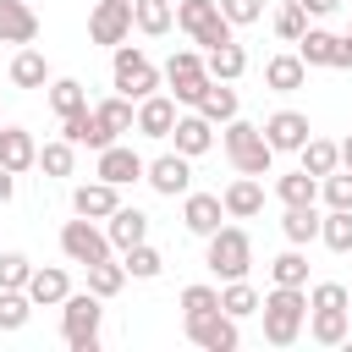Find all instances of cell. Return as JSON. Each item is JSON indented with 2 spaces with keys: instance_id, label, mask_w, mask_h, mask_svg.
Instances as JSON below:
<instances>
[{
  "instance_id": "cell-29",
  "label": "cell",
  "mask_w": 352,
  "mask_h": 352,
  "mask_svg": "<svg viewBox=\"0 0 352 352\" xmlns=\"http://www.w3.org/2000/svg\"><path fill=\"white\" fill-rule=\"evenodd\" d=\"M11 82H16V88H50L55 77H50V60H44L38 50H28V44H22V50H16V60H11Z\"/></svg>"
},
{
  "instance_id": "cell-44",
  "label": "cell",
  "mask_w": 352,
  "mask_h": 352,
  "mask_svg": "<svg viewBox=\"0 0 352 352\" xmlns=\"http://www.w3.org/2000/svg\"><path fill=\"white\" fill-rule=\"evenodd\" d=\"M319 192H324V209H352V170H330Z\"/></svg>"
},
{
  "instance_id": "cell-1",
  "label": "cell",
  "mask_w": 352,
  "mask_h": 352,
  "mask_svg": "<svg viewBox=\"0 0 352 352\" xmlns=\"http://www.w3.org/2000/svg\"><path fill=\"white\" fill-rule=\"evenodd\" d=\"M258 314H264V341L270 346H292L302 336V324H308V292L302 286H275L258 302Z\"/></svg>"
},
{
  "instance_id": "cell-20",
  "label": "cell",
  "mask_w": 352,
  "mask_h": 352,
  "mask_svg": "<svg viewBox=\"0 0 352 352\" xmlns=\"http://www.w3.org/2000/svg\"><path fill=\"white\" fill-rule=\"evenodd\" d=\"M220 204H226L231 220H253V214L264 209V187H258V176H236V182L220 192Z\"/></svg>"
},
{
  "instance_id": "cell-54",
  "label": "cell",
  "mask_w": 352,
  "mask_h": 352,
  "mask_svg": "<svg viewBox=\"0 0 352 352\" xmlns=\"http://www.w3.org/2000/svg\"><path fill=\"white\" fill-rule=\"evenodd\" d=\"M346 292H352V286H346Z\"/></svg>"
},
{
  "instance_id": "cell-16",
  "label": "cell",
  "mask_w": 352,
  "mask_h": 352,
  "mask_svg": "<svg viewBox=\"0 0 352 352\" xmlns=\"http://www.w3.org/2000/svg\"><path fill=\"white\" fill-rule=\"evenodd\" d=\"M220 220H226L220 192H187V198H182V226H187L192 236H214Z\"/></svg>"
},
{
  "instance_id": "cell-50",
  "label": "cell",
  "mask_w": 352,
  "mask_h": 352,
  "mask_svg": "<svg viewBox=\"0 0 352 352\" xmlns=\"http://www.w3.org/2000/svg\"><path fill=\"white\" fill-rule=\"evenodd\" d=\"M11 198H16V170L0 165V204H11Z\"/></svg>"
},
{
  "instance_id": "cell-51",
  "label": "cell",
  "mask_w": 352,
  "mask_h": 352,
  "mask_svg": "<svg viewBox=\"0 0 352 352\" xmlns=\"http://www.w3.org/2000/svg\"><path fill=\"white\" fill-rule=\"evenodd\" d=\"M341 165H346V170H352V132H346V138H341Z\"/></svg>"
},
{
  "instance_id": "cell-14",
  "label": "cell",
  "mask_w": 352,
  "mask_h": 352,
  "mask_svg": "<svg viewBox=\"0 0 352 352\" xmlns=\"http://www.w3.org/2000/svg\"><path fill=\"white\" fill-rule=\"evenodd\" d=\"M94 176L126 187V182H143V176H148V160H143L138 148H126V143H110V148H99V170H94Z\"/></svg>"
},
{
  "instance_id": "cell-26",
  "label": "cell",
  "mask_w": 352,
  "mask_h": 352,
  "mask_svg": "<svg viewBox=\"0 0 352 352\" xmlns=\"http://www.w3.org/2000/svg\"><path fill=\"white\" fill-rule=\"evenodd\" d=\"M198 116H209L214 126H226V121H236V88L231 82H220V77H209V88H204V99L192 104Z\"/></svg>"
},
{
  "instance_id": "cell-10",
  "label": "cell",
  "mask_w": 352,
  "mask_h": 352,
  "mask_svg": "<svg viewBox=\"0 0 352 352\" xmlns=\"http://www.w3.org/2000/svg\"><path fill=\"white\" fill-rule=\"evenodd\" d=\"M138 22H132V0H99L94 11H88V38L94 44H126V33H132Z\"/></svg>"
},
{
  "instance_id": "cell-22",
  "label": "cell",
  "mask_w": 352,
  "mask_h": 352,
  "mask_svg": "<svg viewBox=\"0 0 352 352\" xmlns=\"http://www.w3.org/2000/svg\"><path fill=\"white\" fill-rule=\"evenodd\" d=\"M297 55H302V66H336V60H341V33L308 28V33L297 38Z\"/></svg>"
},
{
  "instance_id": "cell-41",
  "label": "cell",
  "mask_w": 352,
  "mask_h": 352,
  "mask_svg": "<svg viewBox=\"0 0 352 352\" xmlns=\"http://www.w3.org/2000/svg\"><path fill=\"white\" fill-rule=\"evenodd\" d=\"M38 165H44V176H72V165H77V143H66V138L44 143V148H38Z\"/></svg>"
},
{
  "instance_id": "cell-42",
  "label": "cell",
  "mask_w": 352,
  "mask_h": 352,
  "mask_svg": "<svg viewBox=\"0 0 352 352\" xmlns=\"http://www.w3.org/2000/svg\"><path fill=\"white\" fill-rule=\"evenodd\" d=\"M121 264H126V275H132V280H154V275L165 270V258H160V248H148V242H138V248H126V258H121Z\"/></svg>"
},
{
  "instance_id": "cell-43",
  "label": "cell",
  "mask_w": 352,
  "mask_h": 352,
  "mask_svg": "<svg viewBox=\"0 0 352 352\" xmlns=\"http://www.w3.org/2000/svg\"><path fill=\"white\" fill-rule=\"evenodd\" d=\"M270 280H275V286H308V258H302L297 248H286V253L270 264Z\"/></svg>"
},
{
  "instance_id": "cell-33",
  "label": "cell",
  "mask_w": 352,
  "mask_h": 352,
  "mask_svg": "<svg viewBox=\"0 0 352 352\" xmlns=\"http://www.w3.org/2000/svg\"><path fill=\"white\" fill-rule=\"evenodd\" d=\"M204 60H209V77H220V82H236V77L248 72V50H242L236 38H231V44H220V50H209Z\"/></svg>"
},
{
  "instance_id": "cell-5",
  "label": "cell",
  "mask_w": 352,
  "mask_h": 352,
  "mask_svg": "<svg viewBox=\"0 0 352 352\" xmlns=\"http://www.w3.org/2000/svg\"><path fill=\"white\" fill-rule=\"evenodd\" d=\"M176 22H182L187 38L204 44V50H220V44L236 38V33H231V16L220 11V0H182V6H176Z\"/></svg>"
},
{
  "instance_id": "cell-7",
  "label": "cell",
  "mask_w": 352,
  "mask_h": 352,
  "mask_svg": "<svg viewBox=\"0 0 352 352\" xmlns=\"http://www.w3.org/2000/svg\"><path fill=\"white\" fill-rule=\"evenodd\" d=\"M165 82H170V99H176V104H198L204 88H209V60H204L198 50H176V55L165 60Z\"/></svg>"
},
{
  "instance_id": "cell-30",
  "label": "cell",
  "mask_w": 352,
  "mask_h": 352,
  "mask_svg": "<svg viewBox=\"0 0 352 352\" xmlns=\"http://www.w3.org/2000/svg\"><path fill=\"white\" fill-rule=\"evenodd\" d=\"M297 154H302V170L319 176V182H324L330 170H341V143H330V138H308Z\"/></svg>"
},
{
  "instance_id": "cell-24",
  "label": "cell",
  "mask_w": 352,
  "mask_h": 352,
  "mask_svg": "<svg viewBox=\"0 0 352 352\" xmlns=\"http://www.w3.org/2000/svg\"><path fill=\"white\" fill-rule=\"evenodd\" d=\"M104 231H110V248H121V253H126V248L148 242V214H143V209H126V204H121V209L110 214V226H104Z\"/></svg>"
},
{
  "instance_id": "cell-32",
  "label": "cell",
  "mask_w": 352,
  "mask_h": 352,
  "mask_svg": "<svg viewBox=\"0 0 352 352\" xmlns=\"http://www.w3.org/2000/svg\"><path fill=\"white\" fill-rule=\"evenodd\" d=\"M132 22H138V33L160 38V33H170L176 11H170V0H132Z\"/></svg>"
},
{
  "instance_id": "cell-37",
  "label": "cell",
  "mask_w": 352,
  "mask_h": 352,
  "mask_svg": "<svg viewBox=\"0 0 352 352\" xmlns=\"http://www.w3.org/2000/svg\"><path fill=\"white\" fill-rule=\"evenodd\" d=\"M258 302H264V297H258L248 280H226V286H220V308H226L231 319H248V314H258Z\"/></svg>"
},
{
  "instance_id": "cell-27",
  "label": "cell",
  "mask_w": 352,
  "mask_h": 352,
  "mask_svg": "<svg viewBox=\"0 0 352 352\" xmlns=\"http://www.w3.org/2000/svg\"><path fill=\"white\" fill-rule=\"evenodd\" d=\"M275 198H280L286 209H302V204H314V198H319V176H308V170L297 165V170L275 176Z\"/></svg>"
},
{
  "instance_id": "cell-12",
  "label": "cell",
  "mask_w": 352,
  "mask_h": 352,
  "mask_svg": "<svg viewBox=\"0 0 352 352\" xmlns=\"http://www.w3.org/2000/svg\"><path fill=\"white\" fill-rule=\"evenodd\" d=\"M60 138H66V143H77V148H94V154L116 143V132L104 126V116H99V110H88V104H82V110H72V116L60 121Z\"/></svg>"
},
{
  "instance_id": "cell-48",
  "label": "cell",
  "mask_w": 352,
  "mask_h": 352,
  "mask_svg": "<svg viewBox=\"0 0 352 352\" xmlns=\"http://www.w3.org/2000/svg\"><path fill=\"white\" fill-rule=\"evenodd\" d=\"M220 11L231 16V28H248V22L264 16V0H220Z\"/></svg>"
},
{
  "instance_id": "cell-15",
  "label": "cell",
  "mask_w": 352,
  "mask_h": 352,
  "mask_svg": "<svg viewBox=\"0 0 352 352\" xmlns=\"http://www.w3.org/2000/svg\"><path fill=\"white\" fill-rule=\"evenodd\" d=\"M72 209L88 214V220H110V214L121 209V187L104 182V176H94V182H82V187H72Z\"/></svg>"
},
{
  "instance_id": "cell-45",
  "label": "cell",
  "mask_w": 352,
  "mask_h": 352,
  "mask_svg": "<svg viewBox=\"0 0 352 352\" xmlns=\"http://www.w3.org/2000/svg\"><path fill=\"white\" fill-rule=\"evenodd\" d=\"M28 275H33V258L28 253H16V248L0 253V286H22L28 292Z\"/></svg>"
},
{
  "instance_id": "cell-49",
  "label": "cell",
  "mask_w": 352,
  "mask_h": 352,
  "mask_svg": "<svg viewBox=\"0 0 352 352\" xmlns=\"http://www.w3.org/2000/svg\"><path fill=\"white\" fill-rule=\"evenodd\" d=\"M297 6H302L308 16H330V11H341L346 0H297Z\"/></svg>"
},
{
  "instance_id": "cell-36",
  "label": "cell",
  "mask_w": 352,
  "mask_h": 352,
  "mask_svg": "<svg viewBox=\"0 0 352 352\" xmlns=\"http://www.w3.org/2000/svg\"><path fill=\"white\" fill-rule=\"evenodd\" d=\"M82 104H88V88H82L77 77H55V82H50V110H55L60 121H66L72 110H82Z\"/></svg>"
},
{
  "instance_id": "cell-46",
  "label": "cell",
  "mask_w": 352,
  "mask_h": 352,
  "mask_svg": "<svg viewBox=\"0 0 352 352\" xmlns=\"http://www.w3.org/2000/svg\"><path fill=\"white\" fill-rule=\"evenodd\" d=\"M308 308H352V292H346L341 280H319V286L308 292Z\"/></svg>"
},
{
  "instance_id": "cell-19",
  "label": "cell",
  "mask_w": 352,
  "mask_h": 352,
  "mask_svg": "<svg viewBox=\"0 0 352 352\" xmlns=\"http://www.w3.org/2000/svg\"><path fill=\"white\" fill-rule=\"evenodd\" d=\"M170 138H176V154L198 160V154H209V148H214V121H209V116H198V110H192V116H176V132H170Z\"/></svg>"
},
{
  "instance_id": "cell-25",
  "label": "cell",
  "mask_w": 352,
  "mask_h": 352,
  "mask_svg": "<svg viewBox=\"0 0 352 352\" xmlns=\"http://www.w3.org/2000/svg\"><path fill=\"white\" fill-rule=\"evenodd\" d=\"M264 82H270L275 94H297V88L308 82L302 55H270V60H264Z\"/></svg>"
},
{
  "instance_id": "cell-28",
  "label": "cell",
  "mask_w": 352,
  "mask_h": 352,
  "mask_svg": "<svg viewBox=\"0 0 352 352\" xmlns=\"http://www.w3.org/2000/svg\"><path fill=\"white\" fill-rule=\"evenodd\" d=\"M308 336L319 346H346V308H308Z\"/></svg>"
},
{
  "instance_id": "cell-52",
  "label": "cell",
  "mask_w": 352,
  "mask_h": 352,
  "mask_svg": "<svg viewBox=\"0 0 352 352\" xmlns=\"http://www.w3.org/2000/svg\"><path fill=\"white\" fill-rule=\"evenodd\" d=\"M0 143H6V126H0Z\"/></svg>"
},
{
  "instance_id": "cell-21",
  "label": "cell",
  "mask_w": 352,
  "mask_h": 352,
  "mask_svg": "<svg viewBox=\"0 0 352 352\" xmlns=\"http://www.w3.org/2000/svg\"><path fill=\"white\" fill-rule=\"evenodd\" d=\"M28 297H33V308H60L66 297H72V280H66V270H33L28 275Z\"/></svg>"
},
{
  "instance_id": "cell-3",
  "label": "cell",
  "mask_w": 352,
  "mask_h": 352,
  "mask_svg": "<svg viewBox=\"0 0 352 352\" xmlns=\"http://www.w3.org/2000/svg\"><path fill=\"white\" fill-rule=\"evenodd\" d=\"M99 302H104V297H94V292H72V297L60 302V341H66L72 352H94V346H99V319H104Z\"/></svg>"
},
{
  "instance_id": "cell-8",
  "label": "cell",
  "mask_w": 352,
  "mask_h": 352,
  "mask_svg": "<svg viewBox=\"0 0 352 352\" xmlns=\"http://www.w3.org/2000/svg\"><path fill=\"white\" fill-rule=\"evenodd\" d=\"M60 253L72 258V264H104L110 258V231H99L88 214H77V220H66L60 226Z\"/></svg>"
},
{
  "instance_id": "cell-39",
  "label": "cell",
  "mask_w": 352,
  "mask_h": 352,
  "mask_svg": "<svg viewBox=\"0 0 352 352\" xmlns=\"http://www.w3.org/2000/svg\"><path fill=\"white\" fill-rule=\"evenodd\" d=\"M121 286H126V264H116V258L88 264V292H94V297H116Z\"/></svg>"
},
{
  "instance_id": "cell-13",
  "label": "cell",
  "mask_w": 352,
  "mask_h": 352,
  "mask_svg": "<svg viewBox=\"0 0 352 352\" xmlns=\"http://www.w3.org/2000/svg\"><path fill=\"white\" fill-rule=\"evenodd\" d=\"M264 138H270V148H275V154H297V148L314 138V126H308V116H302V110H275V116L264 121Z\"/></svg>"
},
{
  "instance_id": "cell-4",
  "label": "cell",
  "mask_w": 352,
  "mask_h": 352,
  "mask_svg": "<svg viewBox=\"0 0 352 352\" xmlns=\"http://www.w3.org/2000/svg\"><path fill=\"white\" fill-rule=\"evenodd\" d=\"M204 264H209L220 280H248V270H253V242H248V231H242V226H220V231L209 236Z\"/></svg>"
},
{
  "instance_id": "cell-40",
  "label": "cell",
  "mask_w": 352,
  "mask_h": 352,
  "mask_svg": "<svg viewBox=\"0 0 352 352\" xmlns=\"http://www.w3.org/2000/svg\"><path fill=\"white\" fill-rule=\"evenodd\" d=\"M270 22H275V38H286V44H297V38L308 33V11H302L297 0L275 6V16H270Z\"/></svg>"
},
{
  "instance_id": "cell-34",
  "label": "cell",
  "mask_w": 352,
  "mask_h": 352,
  "mask_svg": "<svg viewBox=\"0 0 352 352\" xmlns=\"http://www.w3.org/2000/svg\"><path fill=\"white\" fill-rule=\"evenodd\" d=\"M319 242H324L330 253H352V209H330V214L319 220Z\"/></svg>"
},
{
  "instance_id": "cell-11",
  "label": "cell",
  "mask_w": 352,
  "mask_h": 352,
  "mask_svg": "<svg viewBox=\"0 0 352 352\" xmlns=\"http://www.w3.org/2000/svg\"><path fill=\"white\" fill-rule=\"evenodd\" d=\"M154 192H165V198H187L192 192V160L187 154H160V160H148V176H143Z\"/></svg>"
},
{
  "instance_id": "cell-35",
  "label": "cell",
  "mask_w": 352,
  "mask_h": 352,
  "mask_svg": "<svg viewBox=\"0 0 352 352\" xmlns=\"http://www.w3.org/2000/svg\"><path fill=\"white\" fill-rule=\"evenodd\" d=\"M33 319V297L22 286H0V330H22Z\"/></svg>"
},
{
  "instance_id": "cell-2",
  "label": "cell",
  "mask_w": 352,
  "mask_h": 352,
  "mask_svg": "<svg viewBox=\"0 0 352 352\" xmlns=\"http://www.w3.org/2000/svg\"><path fill=\"white\" fill-rule=\"evenodd\" d=\"M220 143H226V160H231V170H236V176H270L275 148H270L264 126H253V121H242V116H236V121H226Z\"/></svg>"
},
{
  "instance_id": "cell-47",
  "label": "cell",
  "mask_w": 352,
  "mask_h": 352,
  "mask_svg": "<svg viewBox=\"0 0 352 352\" xmlns=\"http://www.w3.org/2000/svg\"><path fill=\"white\" fill-rule=\"evenodd\" d=\"M209 308H220V292L214 286H182V319L187 314H209Z\"/></svg>"
},
{
  "instance_id": "cell-38",
  "label": "cell",
  "mask_w": 352,
  "mask_h": 352,
  "mask_svg": "<svg viewBox=\"0 0 352 352\" xmlns=\"http://www.w3.org/2000/svg\"><path fill=\"white\" fill-rule=\"evenodd\" d=\"M99 116H104V126L121 138V132H132V126H138V99H126V94H110V99L99 104Z\"/></svg>"
},
{
  "instance_id": "cell-31",
  "label": "cell",
  "mask_w": 352,
  "mask_h": 352,
  "mask_svg": "<svg viewBox=\"0 0 352 352\" xmlns=\"http://www.w3.org/2000/svg\"><path fill=\"white\" fill-rule=\"evenodd\" d=\"M319 220L324 214H314V204H302V209H286L280 214V231H286L292 248H308V242H319Z\"/></svg>"
},
{
  "instance_id": "cell-6",
  "label": "cell",
  "mask_w": 352,
  "mask_h": 352,
  "mask_svg": "<svg viewBox=\"0 0 352 352\" xmlns=\"http://www.w3.org/2000/svg\"><path fill=\"white\" fill-rule=\"evenodd\" d=\"M110 77H116V94H126V99H148V94H160V66H154L138 44H116Z\"/></svg>"
},
{
  "instance_id": "cell-9",
  "label": "cell",
  "mask_w": 352,
  "mask_h": 352,
  "mask_svg": "<svg viewBox=\"0 0 352 352\" xmlns=\"http://www.w3.org/2000/svg\"><path fill=\"white\" fill-rule=\"evenodd\" d=\"M187 341L204 346V352H236L242 330H236V319L226 308H209V314H187Z\"/></svg>"
},
{
  "instance_id": "cell-53",
  "label": "cell",
  "mask_w": 352,
  "mask_h": 352,
  "mask_svg": "<svg viewBox=\"0 0 352 352\" xmlns=\"http://www.w3.org/2000/svg\"><path fill=\"white\" fill-rule=\"evenodd\" d=\"M346 33H352V28H346Z\"/></svg>"
},
{
  "instance_id": "cell-23",
  "label": "cell",
  "mask_w": 352,
  "mask_h": 352,
  "mask_svg": "<svg viewBox=\"0 0 352 352\" xmlns=\"http://www.w3.org/2000/svg\"><path fill=\"white\" fill-rule=\"evenodd\" d=\"M0 165L6 170H33L38 165V143H33V132L28 126H6V143H0Z\"/></svg>"
},
{
  "instance_id": "cell-18",
  "label": "cell",
  "mask_w": 352,
  "mask_h": 352,
  "mask_svg": "<svg viewBox=\"0 0 352 352\" xmlns=\"http://www.w3.org/2000/svg\"><path fill=\"white\" fill-rule=\"evenodd\" d=\"M138 132H143V138H170V132H176V99H170V94L138 99Z\"/></svg>"
},
{
  "instance_id": "cell-17",
  "label": "cell",
  "mask_w": 352,
  "mask_h": 352,
  "mask_svg": "<svg viewBox=\"0 0 352 352\" xmlns=\"http://www.w3.org/2000/svg\"><path fill=\"white\" fill-rule=\"evenodd\" d=\"M38 38V11L28 0H0V44H33Z\"/></svg>"
}]
</instances>
